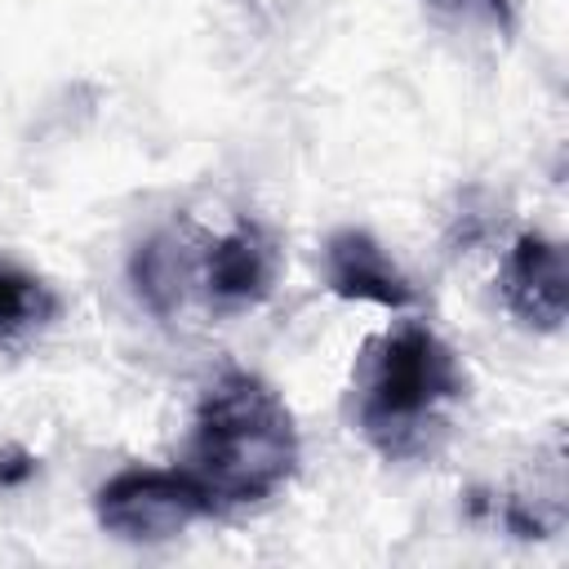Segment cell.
I'll list each match as a JSON object with an SVG mask.
<instances>
[{"instance_id":"1","label":"cell","mask_w":569,"mask_h":569,"mask_svg":"<svg viewBox=\"0 0 569 569\" xmlns=\"http://www.w3.org/2000/svg\"><path fill=\"white\" fill-rule=\"evenodd\" d=\"M298 467V427L289 405L249 369H227L196 405L187 476L213 511L249 507L284 489Z\"/></svg>"},{"instance_id":"2","label":"cell","mask_w":569,"mask_h":569,"mask_svg":"<svg viewBox=\"0 0 569 569\" xmlns=\"http://www.w3.org/2000/svg\"><path fill=\"white\" fill-rule=\"evenodd\" d=\"M462 391L467 378L458 369V356L427 325H400L365 351L360 431L378 453L405 458L422 449L431 413Z\"/></svg>"},{"instance_id":"3","label":"cell","mask_w":569,"mask_h":569,"mask_svg":"<svg viewBox=\"0 0 569 569\" xmlns=\"http://www.w3.org/2000/svg\"><path fill=\"white\" fill-rule=\"evenodd\" d=\"M209 511V498L182 467H124L93 493L98 525L124 542H169Z\"/></svg>"},{"instance_id":"4","label":"cell","mask_w":569,"mask_h":569,"mask_svg":"<svg viewBox=\"0 0 569 569\" xmlns=\"http://www.w3.org/2000/svg\"><path fill=\"white\" fill-rule=\"evenodd\" d=\"M502 302L507 311L542 333H556L565 325V298H569V276H565V253L556 240L525 231L507 262H502Z\"/></svg>"},{"instance_id":"5","label":"cell","mask_w":569,"mask_h":569,"mask_svg":"<svg viewBox=\"0 0 569 569\" xmlns=\"http://www.w3.org/2000/svg\"><path fill=\"white\" fill-rule=\"evenodd\" d=\"M325 284L347 302H378L387 311L418 302V289L405 280V271L360 227H342L325 240Z\"/></svg>"},{"instance_id":"6","label":"cell","mask_w":569,"mask_h":569,"mask_svg":"<svg viewBox=\"0 0 569 569\" xmlns=\"http://www.w3.org/2000/svg\"><path fill=\"white\" fill-rule=\"evenodd\" d=\"M276 249L258 222H240L204 249L200 284L218 307H258L271 293Z\"/></svg>"},{"instance_id":"7","label":"cell","mask_w":569,"mask_h":569,"mask_svg":"<svg viewBox=\"0 0 569 569\" xmlns=\"http://www.w3.org/2000/svg\"><path fill=\"white\" fill-rule=\"evenodd\" d=\"M200 262L204 253L187 240V231L169 227V231H156L151 240H142L133 249V262H129V280H133V293L142 298V307L160 320H173L191 289L200 284Z\"/></svg>"},{"instance_id":"8","label":"cell","mask_w":569,"mask_h":569,"mask_svg":"<svg viewBox=\"0 0 569 569\" xmlns=\"http://www.w3.org/2000/svg\"><path fill=\"white\" fill-rule=\"evenodd\" d=\"M53 311H58V298L49 293V284H40L31 271L0 262V333L44 325Z\"/></svg>"},{"instance_id":"9","label":"cell","mask_w":569,"mask_h":569,"mask_svg":"<svg viewBox=\"0 0 569 569\" xmlns=\"http://www.w3.org/2000/svg\"><path fill=\"white\" fill-rule=\"evenodd\" d=\"M431 9L467 22H489L498 31H511V0H427Z\"/></svg>"},{"instance_id":"10","label":"cell","mask_w":569,"mask_h":569,"mask_svg":"<svg viewBox=\"0 0 569 569\" xmlns=\"http://www.w3.org/2000/svg\"><path fill=\"white\" fill-rule=\"evenodd\" d=\"M31 476H36V458H31L27 449H18V445L0 449V489H18V485H27Z\"/></svg>"}]
</instances>
